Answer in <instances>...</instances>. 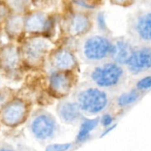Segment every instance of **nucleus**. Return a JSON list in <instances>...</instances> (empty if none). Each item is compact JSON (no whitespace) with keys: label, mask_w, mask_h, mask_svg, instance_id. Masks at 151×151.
<instances>
[{"label":"nucleus","mask_w":151,"mask_h":151,"mask_svg":"<svg viewBox=\"0 0 151 151\" xmlns=\"http://www.w3.org/2000/svg\"><path fill=\"white\" fill-rule=\"evenodd\" d=\"M78 106L81 110L88 114H97L106 108L109 102L106 92L96 88H89L78 94Z\"/></svg>","instance_id":"1"},{"label":"nucleus","mask_w":151,"mask_h":151,"mask_svg":"<svg viewBox=\"0 0 151 151\" xmlns=\"http://www.w3.org/2000/svg\"><path fill=\"white\" fill-rule=\"evenodd\" d=\"M139 93L136 89H133L128 92L121 94L117 100V103L121 107L128 106L135 103L139 98Z\"/></svg>","instance_id":"18"},{"label":"nucleus","mask_w":151,"mask_h":151,"mask_svg":"<svg viewBox=\"0 0 151 151\" xmlns=\"http://www.w3.org/2000/svg\"><path fill=\"white\" fill-rule=\"evenodd\" d=\"M24 21L19 16H14L9 18L6 23L5 29L7 34L11 36L19 35L23 29Z\"/></svg>","instance_id":"17"},{"label":"nucleus","mask_w":151,"mask_h":151,"mask_svg":"<svg viewBox=\"0 0 151 151\" xmlns=\"http://www.w3.org/2000/svg\"><path fill=\"white\" fill-rule=\"evenodd\" d=\"M139 90H147L151 88V76H147L139 81L137 83Z\"/></svg>","instance_id":"21"},{"label":"nucleus","mask_w":151,"mask_h":151,"mask_svg":"<svg viewBox=\"0 0 151 151\" xmlns=\"http://www.w3.org/2000/svg\"><path fill=\"white\" fill-rule=\"evenodd\" d=\"M76 4H78L81 7H86V8H94L95 5L94 4H92L91 1H75Z\"/></svg>","instance_id":"25"},{"label":"nucleus","mask_w":151,"mask_h":151,"mask_svg":"<svg viewBox=\"0 0 151 151\" xmlns=\"http://www.w3.org/2000/svg\"><path fill=\"white\" fill-rule=\"evenodd\" d=\"M10 93L8 89H0V110H2L3 108L10 103Z\"/></svg>","instance_id":"19"},{"label":"nucleus","mask_w":151,"mask_h":151,"mask_svg":"<svg viewBox=\"0 0 151 151\" xmlns=\"http://www.w3.org/2000/svg\"><path fill=\"white\" fill-rule=\"evenodd\" d=\"M90 21L88 16L82 13H76L71 17L69 20V31L76 35H81L88 30Z\"/></svg>","instance_id":"13"},{"label":"nucleus","mask_w":151,"mask_h":151,"mask_svg":"<svg viewBox=\"0 0 151 151\" xmlns=\"http://www.w3.org/2000/svg\"><path fill=\"white\" fill-rule=\"evenodd\" d=\"M19 55L13 45H6L0 49V68L4 70H12L17 67Z\"/></svg>","instance_id":"11"},{"label":"nucleus","mask_w":151,"mask_h":151,"mask_svg":"<svg viewBox=\"0 0 151 151\" xmlns=\"http://www.w3.org/2000/svg\"><path fill=\"white\" fill-rule=\"evenodd\" d=\"M114 122V117L109 114H106L103 115L100 119V122H101L102 125L106 128H108L109 126H111L113 125Z\"/></svg>","instance_id":"23"},{"label":"nucleus","mask_w":151,"mask_h":151,"mask_svg":"<svg viewBox=\"0 0 151 151\" xmlns=\"http://www.w3.org/2000/svg\"><path fill=\"white\" fill-rule=\"evenodd\" d=\"M50 47L47 41L41 38H35L29 40L24 47V54L25 58L31 63L39 62Z\"/></svg>","instance_id":"7"},{"label":"nucleus","mask_w":151,"mask_h":151,"mask_svg":"<svg viewBox=\"0 0 151 151\" xmlns=\"http://www.w3.org/2000/svg\"><path fill=\"white\" fill-rule=\"evenodd\" d=\"M31 131L37 139L46 140L51 138L56 131L54 119L47 114H41L32 120Z\"/></svg>","instance_id":"5"},{"label":"nucleus","mask_w":151,"mask_h":151,"mask_svg":"<svg viewBox=\"0 0 151 151\" xmlns=\"http://www.w3.org/2000/svg\"><path fill=\"white\" fill-rule=\"evenodd\" d=\"M123 70L116 63H106L96 67L91 74L92 81L102 88L115 86L120 82Z\"/></svg>","instance_id":"2"},{"label":"nucleus","mask_w":151,"mask_h":151,"mask_svg":"<svg viewBox=\"0 0 151 151\" xmlns=\"http://www.w3.org/2000/svg\"><path fill=\"white\" fill-rule=\"evenodd\" d=\"M115 127H116V125H112L111 126H109V127H108V128H106V129L105 130V131H103V134H102V137H105V136L107 135V134H109L110 131H113V130L115 128Z\"/></svg>","instance_id":"26"},{"label":"nucleus","mask_w":151,"mask_h":151,"mask_svg":"<svg viewBox=\"0 0 151 151\" xmlns=\"http://www.w3.org/2000/svg\"><path fill=\"white\" fill-rule=\"evenodd\" d=\"M51 22L44 13H32L24 22L25 29L31 32H42L49 30Z\"/></svg>","instance_id":"12"},{"label":"nucleus","mask_w":151,"mask_h":151,"mask_svg":"<svg viewBox=\"0 0 151 151\" xmlns=\"http://www.w3.org/2000/svg\"><path fill=\"white\" fill-rule=\"evenodd\" d=\"M97 23H98L99 28H100L102 30H106V24L105 21L104 13H100L97 15Z\"/></svg>","instance_id":"24"},{"label":"nucleus","mask_w":151,"mask_h":151,"mask_svg":"<svg viewBox=\"0 0 151 151\" xmlns=\"http://www.w3.org/2000/svg\"><path fill=\"white\" fill-rule=\"evenodd\" d=\"M27 114V106L21 100H10L1 111V121L7 126H16L24 122Z\"/></svg>","instance_id":"4"},{"label":"nucleus","mask_w":151,"mask_h":151,"mask_svg":"<svg viewBox=\"0 0 151 151\" xmlns=\"http://www.w3.org/2000/svg\"><path fill=\"white\" fill-rule=\"evenodd\" d=\"M9 15V7L3 1H0V22L7 18Z\"/></svg>","instance_id":"22"},{"label":"nucleus","mask_w":151,"mask_h":151,"mask_svg":"<svg viewBox=\"0 0 151 151\" xmlns=\"http://www.w3.org/2000/svg\"><path fill=\"white\" fill-rule=\"evenodd\" d=\"M71 144H52L46 147L45 151H67L70 148Z\"/></svg>","instance_id":"20"},{"label":"nucleus","mask_w":151,"mask_h":151,"mask_svg":"<svg viewBox=\"0 0 151 151\" xmlns=\"http://www.w3.org/2000/svg\"><path fill=\"white\" fill-rule=\"evenodd\" d=\"M52 64L59 71H70L76 64L73 54L67 50L60 49L52 55Z\"/></svg>","instance_id":"10"},{"label":"nucleus","mask_w":151,"mask_h":151,"mask_svg":"<svg viewBox=\"0 0 151 151\" xmlns=\"http://www.w3.org/2000/svg\"><path fill=\"white\" fill-rule=\"evenodd\" d=\"M100 119L99 118L89 119H86L83 121L80 127L78 136H77V142L80 143L84 142L86 141L90 137L91 131L95 129L96 127L98 125Z\"/></svg>","instance_id":"16"},{"label":"nucleus","mask_w":151,"mask_h":151,"mask_svg":"<svg viewBox=\"0 0 151 151\" xmlns=\"http://www.w3.org/2000/svg\"><path fill=\"white\" fill-rule=\"evenodd\" d=\"M134 50V49L128 41L118 40L112 44L111 56L116 63L127 64Z\"/></svg>","instance_id":"9"},{"label":"nucleus","mask_w":151,"mask_h":151,"mask_svg":"<svg viewBox=\"0 0 151 151\" xmlns=\"http://www.w3.org/2000/svg\"><path fill=\"white\" fill-rule=\"evenodd\" d=\"M72 79L69 71L53 72L50 78V86L52 91L58 95H66L70 91Z\"/></svg>","instance_id":"8"},{"label":"nucleus","mask_w":151,"mask_h":151,"mask_svg":"<svg viewBox=\"0 0 151 151\" xmlns=\"http://www.w3.org/2000/svg\"><path fill=\"white\" fill-rule=\"evenodd\" d=\"M80 109L78 103L66 102L58 107V114L62 120L67 123L75 122L80 116Z\"/></svg>","instance_id":"14"},{"label":"nucleus","mask_w":151,"mask_h":151,"mask_svg":"<svg viewBox=\"0 0 151 151\" xmlns=\"http://www.w3.org/2000/svg\"><path fill=\"white\" fill-rule=\"evenodd\" d=\"M0 151H13V149L7 147H0Z\"/></svg>","instance_id":"27"},{"label":"nucleus","mask_w":151,"mask_h":151,"mask_svg":"<svg viewBox=\"0 0 151 151\" xmlns=\"http://www.w3.org/2000/svg\"><path fill=\"white\" fill-rule=\"evenodd\" d=\"M112 43L106 37L95 35L88 38L84 44L83 53L88 60H101L111 55Z\"/></svg>","instance_id":"3"},{"label":"nucleus","mask_w":151,"mask_h":151,"mask_svg":"<svg viewBox=\"0 0 151 151\" xmlns=\"http://www.w3.org/2000/svg\"><path fill=\"white\" fill-rule=\"evenodd\" d=\"M131 73L137 75L151 68V48L142 47L134 50L128 63Z\"/></svg>","instance_id":"6"},{"label":"nucleus","mask_w":151,"mask_h":151,"mask_svg":"<svg viewBox=\"0 0 151 151\" xmlns=\"http://www.w3.org/2000/svg\"><path fill=\"white\" fill-rule=\"evenodd\" d=\"M135 27L142 39L151 41V13H145L139 17Z\"/></svg>","instance_id":"15"}]
</instances>
